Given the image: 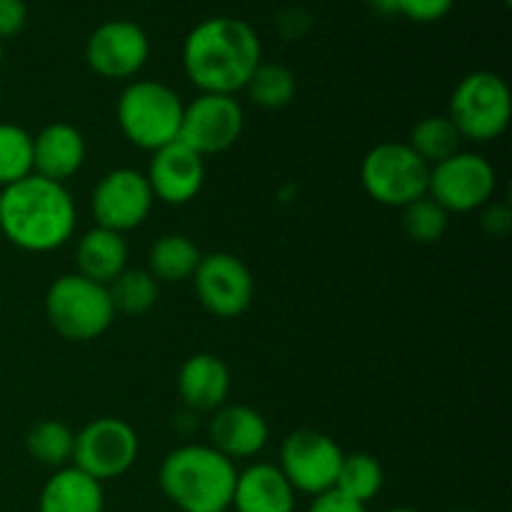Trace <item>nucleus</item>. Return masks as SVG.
Listing matches in <instances>:
<instances>
[{
	"label": "nucleus",
	"mask_w": 512,
	"mask_h": 512,
	"mask_svg": "<svg viewBox=\"0 0 512 512\" xmlns=\"http://www.w3.org/2000/svg\"><path fill=\"white\" fill-rule=\"evenodd\" d=\"M263 63V45L253 25L215 15L195 25L183 43V68L200 93L235 95Z\"/></svg>",
	"instance_id": "nucleus-1"
},
{
	"label": "nucleus",
	"mask_w": 512,
	"mask_h": 512,
	"mask_svg": "<svg viewBox=\"0 0 512 512\" xmlns=\"http://www.w3.org/2000/svg\"><path fill=\"white\" fill-rule=\"evenodd\" d=\"M78 225L73 195L63 183L28 178L0 190V233L25 253H50L73 238Z\"/></svg>",
	"instance_id": "nucleus-2"
},
{
	"label": "nucleus",
	"mask_w": 512,
	"mask_h": 512,
	"mask_svg": "<svg viewBox=\"0 0 512 512\" xmlns=\"http://www.w3.org/2000/svg\"><path fill=\"white\" fill-rule=\"evenodd\" d=\"M160 490L183 512H228L233 505L235 470L213 445H180L160 465Z\"/></svg>",
	"instance_id": "nucleus-3"
},
{
	"label": "nucleus",
	"mask_w": 512,
	"mask_h": 512,
	"mask_svg": "<svg viewBox=\"0 0 512 512\" xmlns=\"http://www.w3.org/2000/svg\"><path fill=\"white\" fill-rule=\"evenodd\" d=\"M183 108L180 95L160 80H133L120 93L115 118L128 143L155 153L178 140Z\"/></svg>",
	"instance_id": "nucleus-4"
},
{
	"label": "nucleus",
	"mask_w": 512,
	"mask_h": 512,
	"mask_svg": "<svg viewBox=\"0 0 512 512\" xmlns=\"http://www.w3.org/2000/svg\"><path fill=\"white\" fill-rule=\"evenodd\" d=\"M45 318L60 338L90 343L113 325L115 310L105 285L70 273L53 280L45 293Z\"/></svg>",
	"instance_id": "nucleus-5"
},
{
	"label": "nucleus",
	"mask_w": 512,
	"mask_h": 512,
	"mask_svg": "<svg viewBox=\"0 0 512 512\" xmlns=\"http://www.w3.org/2000/svg\"><path fill=\"white\" fill-rule=\"evenodd\" d=\"M512 115L510 88L493 70H475L455 85L450 115L460 138L490 143L508 130Z\"/></svg>",
	"instance_id": "nucleus-6"
},
{
	"label": "nucleus",
	"mask_w": 512,
	"mask_h": 512,
	"mask_svg": "<svg viewBox=\"0 0 512 512\" xmlns=\"http://www.w3.org/2000/svg\"><path fill=\"white\" fill-rule=\"evenodd\" d=\"M430 168L408 143H380L363 158L360 183L375 203L400 208L428 195Z\"/></svg>",
	"instance_id": "nucleus-7"
},
{
	"label": "nucleus",
	"mask_w": 512,
	"mask_h": 512,
	"mask_svg": "<svg viewBox=\"0 0 512 512\" xmlns=\"http://www.w3.org/2000/svg\"><path fill=\"white\" fill-rule=\"evenodd\" d=\"M343 450L330 435L303 428L290 433L280 445V473L295 493L323 495L335 488Z\"/></svg>",
	"instance_id": "nucleus-8"
},
{
	"label": "nucleus",
	"mask_w": 512,
	"mask_h": 512,
	"mask_svg": "<svg viewBox=\"0 0 512 512\" xmlns=\"http://www.w3.org/2000/svg\"><path fill=\"white\" fill-rule=\"evenodd\" d=\"M140 440L133 425L120 418H98L75 433L73 465L98 483L128 473L138 460Z\"/></svg>",
	"instance_id": "nucleus-9"
},
{
	"label": "nucleus",
	"mask_w": 512,
	"mask_h": 512,
	"mask_svg": "<svg viewBox=\"0 0 512 512\" xmlns=\"http://www.w3.org/2000/svg\"><path fill=\"white\" fill-rule=\"evenodd\" d=\"M495 185V168L483 155L458 150L430 168L428 195L448 213H470L490 203Z\"/></svg>",
	"instance_id": "nucleus-10"
},
{
	"label": "nucleus",
	"mask_w": 512,
	"mask_h": 512,
	"mask_svg": "<svg viewBox=\"0 0 512 512\" xmlns=\"http://www.w3.org/2000/svg\"><path fill=\"white\" fill-rule=\"evenodd\" d=\"M243 125V108L233 95L200 93L183 108L178 140L205 158L233 148L243 133Z\"/></svg>",
	"instance_id": "nucleus-11"
},
{
	"label": "nucleus",
	"mask_w": 512,
	"mask_h": 512,
	"mask_svg": "<svg viewBox=\"0 0 512 512\" xmlns=\"http://www.w3.org/2000/svg\"><path fill=\"white\" fill-rule=\"evenodd\" d=\"M150 40L133 20L100 23L85 40V63L95 75L108 80H128L145 68Z\"/></svg>",
	"instance_id": "nucleus-12"
},
{
	"label": "nucleus",
	"mask_w": 512,
	"mask_h": 512,
	"mask_svg": "<svg viewBox=\"0 0 512 512\" xmlns=\"http://www.w3.org/2000/svg\"><path fill=\"white\" fill-rule=\"evenodd\" d=\"M153 200V190L143 173L133 168H118L103 175L95 185L90 210L98 228L123 235L145 223Z\"/></svg>",
	"instance_id": "nucleus-13"
},
{
	"label": "nucleus",
	"mask_w": 512,
	"mask_h": 512,
	"mask_svg": "<svg viewBox=\"0 0 512 512\" xmlns=\"http://www.w3.org/2000/svg\"><path fill=\"white\" fill-rule=\"evenodd\" d=\"M193 283L203 308L215 318H238L253 303V275L233 253L203 255Z\"/></svg>",
	"instance_id": "nucleus-14"
},
{
	"label": "nucleus",
	"mask_w": 512,
	"mask_h": 512,
	"mask_svg": "<svg viewBox=\"0 0 512 512\" xmlns=\"http://www.w3.org/2000/svg\"><path fill=\"white\" fill-rule=\"evenodd\" d=\"M145 178L155 200L168 205H185L198 198L203 190L205 160L193 148L175 140L155 150Z\"/></svg>",
	"instance_id": "nucleus-15"
},
{
	"label": "nucleus",
	"mask_w": 512,
	"mask_h": 512,
	"mask_svg": "<svg viewBox=\"0 0 512 512\" xmlns=\"http://www.w3.org/2000/svg\"><path fill=\"white\" fill-rule=\"evenodd\" d=\"M268 438V420L250 405H223L210 420V445L230 460L253 458Z\"/></svg>",
	"instance_id": "nucleus-16"
},
{
	"label": "nucleus",
	"mask_w": 512,
	"mask_h": 512,
	"mask_svg": "<svg viewBox=\"0 0 512 512\" xmlns=\"http://www.w3.org/2000/svg\"><path fill=\"white\" fill-rule=\"evenodd\" d=\"M85 163V138L75 125L50 123L33 138V173L63 183Z\"/></svg>",
	"instance_id": "nucleus-17"
},
{
	"label": "nucleus",
	"mask_w": 512,
	"mask_h": 512,
	"mask_svg": "<svg viewBox=\"0 0 512 512\" xmlns=\"http://www.w3.org/2000/svg\"><path fill=\"white\" fill-rule=\"evenodd\" d=\"M230 508L235 512H293L295 490L278 465L255 463L238 473Z\"/></svg>",
	"instance_id": "nucleus-18"
},
{
	"label": "nucleus",
	"mask_w": 512,
	"mask_h": 512,
	"mask_svg": "<svg viewBox=\"0 0 512 512\" xmlns=\"http://www.w3.org/2000/svg\"><path fill=\"white\" fill-rule=\"evenodd\" d=\"M180 398L198 413H215L230 395V370L218 355L195 353L178 373Z\"/></svg>",
	"instance_id": "nucleus-19"
},
{
	"label": "nucleus",
	"mask_w": 512,
	"mask_h": 512,
	"mask_svg": "<svg viewBox=\"0 0 512 512\" xmlns=\"http://www.w3.org/2000/svg\"><path fill=\"white\" fill-rule=\"evenodd\" d=\"M103 483L75 465L58 468L40 490V512H103Z\"/></svg>",
	"instance_id": "nucleus-20"
},
{
	"label": "nucleus",
	"mask_w": 512,
	"mask_h": 512,
	"mask_svg": "<svg viewBox=\"0 0 512 512\" xmlns=\"http://www.w3.org/2000/svg\"><path fill=\"white\" fill-rule=\"evenodd\" d=\"M75 260H78V275L108 288L128 265V245L120 233L95 225L78 240Z\"/></svg>",
	"instance_id": "nucleus-21"
},
{
	"label": "nucleus",
	"mask_w": 512,
	"mask_h": 512,
	"mask_svg": "<svg viewBox=\"0 0 512 512\" xmlns=\"http://www.w3.org/2000/svg\"><path fill=\"white\" fill-rule=\"evenodd\" d=\"M200 250L185 235H163L155 240L148 255V273L153 275L158 283H183V280L193 278L195 270L200 265Z\"/></svg>",
	"instance_id": "nucleus-22"
},
{
	"label": "nucleus",
	"mask_w": 512,
	"mask_h": 512,
	"mask_svg": "<svg viewBox=\"0 0 512 512\" xmlns=\"http://www.w3.org/2000/svg\"><path fill=\"white\" fill-rule=\"evenodd\" d=\"M460 138L458 128L453 125V120L448 115H428V118H420L418 123L410 130L408 145L420 160H423L428 168L443 163L450 155H455L460 150Z\"/></svg>",
	"instance_id": "nucleus-23"
},
{
	"label": "nucleus",
	"mask_w": 512,
	"mask_h": 512,
	"mask_svg": "<svg viewBox=\"0 0 512 512\" xmlns=\"http://www.w3.org/2000/svg\"><path fill=\"white\" fill-rule=\"evenodd\" d=\"M385 473L383 465L375 455L370 453H353L343 455L340 463L338 480H335V490L343 493L345 498L355 500L360 505H368L375 495L383 490Z\"/></svg>",
	"instance_id": "nucleus-24"
},
{
	"label": "nucleus",
	"mask_w": 512,
	"mask_h": 512,
	"mask_svg": "<svg viewBox=\"0 0 512 512\" xmlns=\"http://www.w3.org/2000/svg\"><path fill=\"white\" fill-rule=\"evenodd\" d=\"M73 445L75 433L60 420H43V423L33 425L28 438H25L30 458L45 468L55 470L65 468V463L73 460Z\"/></svg>",
	"instance_id": "nucleus-25"
},
{
	"label": "nucleus",
	"mask_w": 512,
	"mask_h": 512,
	"mask_svg": "<svg viewBox=\"0 0 512 512\" xmlns=\"http://www.w3.org/2000/svg\"><path fill=\"white\" fill-rule=\"evenodd\" d=\"M108 295L115 313L143 315L158 300V280L143 268H125L108 285Z\"/></svg>",
	"instance_id": "nucleus-26"
},
{
	"label": "nucleus",
	"mask_w": 512,
	"mask_h": 512,
	"mask_svg": "<svg viewBox=\"0 0 512 512\" xmlns=\"http://www.w3.org/2000/svg\"><path fill=\"white\" fill-rule=\"evenodd\" d=\"M33 173V135L13 123H0V190Z\"/></svg>",
	"instance_id": "nucleus-27"
},
{
	"label": "nucleus",
	"mask_w": 512,
	"mask_h": 512,
	"mask_svg": "<svg viewBox=\"0 0 512 512\" xmlns=\"http://www.w3.org/2000/svg\"><path fill=\"white\" fill-rule=\"evenodd\" d=\"M245 90L260 108H285L295 98V75L280 63H260L250 75Z\"/></svg>",
	"instance_id": "nucleus-28"
},
{
	"label": "nucleus",
	"mask_w": 512,
	"mask_h": 512,
	"mask_svg": "<svg viewBox=\"0 0 512 512\" xmlns=\"http://www.w3.org/2000/svg\"><path fill=\"white\" fill-rule=\"evenodd\" d=\"M448 210L440 208L430 195L403 208V230L410 240L420 245L438 243L448 230Z\"/></svg>",
	"instance_id": "nucleus-29"
},
{
	"label": "nucleus",
	"mask_w": 512,
	"mask_h": 512,
	"mask_svg": "<svg viewBox=\"0 0 512 512\" xmlns=\"http://www.w3.org/2000/svg\"><path fill=\"white\" fill-rule=\"evenodd\" d=\"M395 5L398 15H405L415 23H435L453 10L455 0H395Z\"/></svg>",
	"instance_id": "nucleus-30"
},
{
	"label": "nucleus",
	"mask_w": 512,
	"mask_h": 512,
	"mask_svg": "<svg viewBox=\"0 0 512 512\" xmlns=\"http://www.w3.org/2000/svg\"><path fill=\"white\" fill-rule=\"evenodd\" d=\"M28 5L25 0H0V40L15 38L25 28Z\"/></svg>",
	"instance_id": "nucleus-31"
},
{
	"label": "nucleus",
	"mask_w": 512,
	"mask_h": 512,
	"mask_svg": "<svg viewBox=\"0 0 512 512\" xmlns=\"http://www.w3.org/2000/svg\"><path fill=\"white\" fill-rule=\"evenodd\" d=\"M308 512H368V508L355 503V500L345 498L343 493H338V490L333 488L323 495H315Z\"/></svg>",
	"instance_id": "nucleus-32"
},
{
	"label": "nucleus",
	"mask_w": 512,
	"mask_h": 512,
	"mask_svg": "<svg viewBox=\"0 0 512 512\" xmlns=\"http://www.w3.org/2000/svg\"><path fill=\"white\" fill-rule=\"evenodd\" d=\"M483 225L490 235H505L510 230V210L505 205H493L485 213Z\"/></svg>",
	"instance_id": "nucleus-33"
},
{
	"label": "nucleus",
	"mask_w": 512,
	"mask_h": 512,
	"mask_svg": "<svg viewBox=\"0 0 512 512\" xmlns=\"http://www.w3.org/2000/svg\"><path fill=\"white\" fill-rule=\"evenodd\" d=\"M370 8L380 15H398V5L395 0H368Z\"/></svg>",
	"instance_id": "nucleus-34"
},
{
	"label": "nucleus",
	"mask_w": 512,
	"mask_h": 512,
	"mask_svg": "<svg viewBox=\"0 0 512 512\" xmlns=\"http://www.w3.org/2000/svg\"><path fill=\"white\" fill-rule=\"evenodd\" d=\"M388 512H418V510H413V508H393V510H388Z\"/></svg>",
	"instance_id": "nucleus-35"
},
{
	"label": "nucleus",
	"mask_w": 512,
	"mask_h": 512,
	"mask_svg": "<svg viewBox=\"0 0 512 512\" xmlns=\"http://www.w3.org/2000/svg\"><path fill=\"white\" fill-rule=\"evenodd\" d=\"M0 65H3V40H0Z\"/></svg>",
	"instance_id": "nucleus-36"
},
{
	"label": "nucleus",
	"mask_w": 512,
	"mask_h": 512,
	"mask_svg": "<svg viewBox=\"0 0 512 512\" xmlns=\"http://www.w3.org/2000/svg\"><path fill=\"white\" fill-rule=\"evenodd\" d=\"M453 512H475V510H453Z\"/></svg>",
	"instance_id": "nucleus-37"
},
{
	"label": "nucleus",
	"mask_w": 512,
	"mask_h": 512,
	"mask_svg": "<svg viewBox=\"0 0 512 512\" xmlns=\"http://www.w3.org/2000/svg\"><path fill=\"white\" fill-rule=\"evenodd\" d=\"M505 5H510V0H505Z\"/></svg>",
	"instance_id": "nucleus-38"
}]
</instances>
